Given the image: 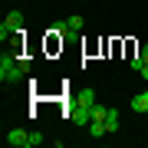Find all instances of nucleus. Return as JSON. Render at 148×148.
Here are the masks:
<instances>
[{
	"instance_id": "nucleus-1",
	"label": "nucleus",
	"mask_w": 148,
	"mask_h": 148,
	"mask_svg": "<svg viewBox=\"0 0 148 148\" xmlns=\"http://www.w3.org/2000/svg\"><path fill=\"white\" fill-rule=\"evenodd\" d=\"M23 76H27V69H23L20 56H13V53H3V56H0V79H3V86L20 82Z\"/></svg>"
},
{
	"instance_id": "nucleus-2",
	"label": "nucleus",
	"mask_w": 148,
	"mask_h": 148,
	"mask_svg": "<svg viewBox=\"0 0 148 148\" xmlns=\"http://www.w3.org/2000/svg\"><path fill=\"white\" fill-rule=\"evenodd\" d=\"M23 20H27V16H23L20 10H10L3 16V23H0V40H10V36H16V33H23Z\"/></svg>"
},
{
	"instance_id": "nucleus-3",
	"label": "nucleus",
	"mask_w": 148,
	"mask_h": 148,
	"mask_svg": "<svg viewBox=\"0 0 148 148\" xmlns=\"http://www.w3.org/2000/svg\"><path fill=\"white\" fill-rule=\"evenodd\" d=\"M7 145L10 148H30V132L27 128H10L7 132Z\"/></svg>"
},
{
	"instance_id": "nucleus-4",
	"label": "nucleus",
	"mask_w": 148,
	"mask_h": 148,
	"mask_svg": "<svg viewBox=\"0 0 148 148\" xmlns=\"http://www.w3.org/2000/svg\"><path fill=\"white\" fill-rule=\"evenodd\" d=\"M119 128H122V119H119V112H115V109H109V115H106V132H109V135H115Z\"/></svg>"
},
{
	"instance_id": "nucleus-5",
	"label": "nucleus",
	"mask_w": 148,
	"mask_h": 148,
	"mask_svg": "<svg viewBox=\"0 0 148 148\" xmlns=\"http://www.w3.org/2000/svg\"><path fill=\"white\" fill-rule=\"evenodd\" d=\"M132 112H148V92H135L132 95Z\"/></svg>"
},
{
	"instance_id": "nucleus-6",
	"label": "nucleus",
	"mask_w": 148,
	"mask_h": 148,
	"mask_svg": "<svg viewBox=\"0 0 148 148\" xmlns=\"http://www.w3.org/2000/svg\"><path fill=\"white\" fill-rule=\"evenodd\" d=\"M86 128H89V135H92V138H102V135H109V132H106V122H89Z\"/></svg>"
},
{
	"instance_id": "nucleus-7",
	"label": "nucleus",
	"mask_w": 148,
	"mask_h": 148,
	"mask_svg": "<svg viewBox=\"0 0 148 148\" xmlns=\"http://www.w3.org/2000/svg\"><path fill=\"white\" fill-rule=\"evenodd\" d=\"M106 115H109V109L95 102V106H92V122H106Z\"/></svg>"
},
{
	"instance_id": "nucleus-8",
	"label": "nucleus",
	"mask_w": 148,
	"mask_h": 148,
	"mask_svg": "<svg viewBox=\"0 0 148 148\" xmlns=\"http://www.w3.org/2000/svg\"><path fill=\"white\" fill-rule=\"evenodd\" d=\"M43 142H46V135L36 132V128H30V148H36V145H43Z\"/></svg>"
},
{
	"instance_id": "nucleus-9",
	"label": "nucleus",
	"mask_w": 148,
	"mask_h": 148,
	"mask_svg": "<svg viewBox=\"0 0 148 148\" xmlns=\"http://www.w3.org/2000/svg\"><path fill=\"white\" fill-rule=\"evenodd\" d=\"M66 27L73 30V33H76V30H82V16H69V20H66Z\"/></svg>"
},
{
	"instance_id": "nucleus-10",
	"label": "nucleus",
	"mask_w": 148,
	"mask_h": 148,
	"mask_svg": "<svg viewBox=\"0 0 148 148\" xmlns=\"http://www.w3.org/2000/svg\"><path fill=\"white\" fill-rule=\"evenodd\" d=\"M49 33H59V36H63V33H69V27H66V20H59V23H53V30Z\"/></svg>"
},
{
	"instance_id": "nucleus-11",
	"label": "nucleus",
	"mask_w": 148,
	"mask_h": 148,
	"mask_svg": "<svg viewBox=\"0 0 148 148\" xmlns=\"http://www.w3.org/2000/svg\"><path fill=\"white\" fill-rule=\"evenodd\" d=\"M138 56H142L145 63H148V43H145V46H142V53H138Z\"/></svg>"
},
{
	"instance_id": "nucleus-12",
	"label": "nucleus",
	"mask_w": 148,
	"mask_h": 148,
	"mask_svg": "<svg viewBox=\"0 0 148 148\" xmlns=\"http://www.w3.org/2000/svg\"><path fill=\"white\" fill-rule=\"evenodd\" d=\"M138 73H142V79H148V63H145L142 69H138Z\"/></svg>"
}]
</instances>
